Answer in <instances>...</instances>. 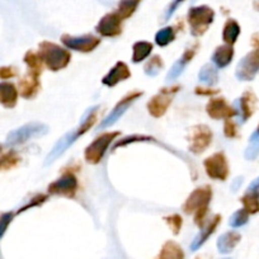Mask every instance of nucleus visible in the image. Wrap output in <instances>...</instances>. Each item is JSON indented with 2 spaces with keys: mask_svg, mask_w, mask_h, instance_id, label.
<instances>
[{
  "mask_svg": "<svg viewBox=\"0 0 259 259\" xmlns=\"http://www.w3.org/2000/svg\"><path fill=\"white\" fill-rule=\"evenodd\" d=\"M163 68H164L163 60H161L160 56L155 55V56L150 57V60L146 62L145 66H144V71H145V74L148 76L154 78V76H156L161 70H163Z\"/></svg>",
  "mask_w": 259,
  "mask_h": 259,
  "instance_id": "obj_34",
  "label": "nucleus"
},
{
  "mask_svg": "<svg viewBox=\"0 0 259 259\" xmlns=\"http://www.w3.org/2000/svg\"><path fill=\"white\" fill-rule=\"evenodd\" d=\"M174 39H176V29H174V27L170 26L159 29L155 34V44L159 47H166Z\"/></svg>",
  "mask_w": 259,
  "mask_h": 259,
  "instance_id": "obj_32",
  "label": "nucleus"
},
{
  "mask_svg": "<svg viewBox=\"0 0 259 259\" xmlns=\"http://www.w3.org/2000/svg\"><path fill=\"white\" fill-rule=\"evenodd\" d=\"M96 31L102 37H108V38H114V37L121 36L122 31H123V19L116 12L106 14L98 22Z\"/></svg>",
  "mask_w": 259,
  "mask_h": 259,
  "instance_id": "obj_13",
  "label": "nucleus"
},
{
  "mask_svg": "<svg viewBox=\"0 0 259 259\" xmlns=\"http://www.w3.org/2000/svg\"><path fill=\"white\" fill-rule=\"evenodd\" d=\"M206 112L212 119H230L235 117V109L225 98H211L206 106Z\"/></svg>",
  "mask_w": 259,
  "mask_h": 259,
  "instance_id": "obj_15",
  "label": "nucleus"
},
{
  "mask_svg": "<svg viewBox=\"0 0 259 259\" xmlns=\"http://www.w3.org/2000/svg\"><path fill=\"white\" fill-rule=\"evenodd\" d=\"M240 240L241 235L238 231H228V233H224L223 235L219 236L218 243H216L219 253L224 254V255L230 254L236 248V245L240 243Z\"/></svg>",
  "mask_w": 259,
  "mask_h": 259,
  "instance_id": "obj_22",
  "label": "nucleus"
},
{
  "mask_svg": "<svg viewBox=\"0 0 259 259\" xmlns=\"http://www.w3.org/2000/svg\"><path fill=\"white\" fill-rule=\"evenodd\" d=\"M143 92L140 91H134L131 92V93L127 94L126 97H123V98L114 106V108L104 117V119H102V122L98 126V130H106L108 128V127L113 126V124L126 113L127 109L133 106L140 97H143Z\"/></svg>",
  "mask_w": 259,
  "mask_h": 259,
  "instance_id": "obj_8",
  "label": "nucleus"
},
{
  "mask_svg": "<svg viewBox=\"0 0 259 259\" xmlns=\"http://www.w3.org/2000/svg\"><path fill=\"white\" fill-rule=\"evenodd\" d=\"M47 198H49V196H47V194H44V193L36 194V196H34L33 198H31V200H29L28 202H27L26 205L23 206V207L19 208V210L17 211V213H22V212H24V211L29 210V208H32V207H37V206L44 205V203L47 201Z\"/></svg>",
  "mask_w": 259,
  "mask_h": 259,
  "instance_id": "obj_38",
  "label": "nucleus"
},
{
  "mask_svg": "<svg viewBox=\"0 0 259 259\" xmlns=\"http://www.w3.org/2000/svg\"><path fill=\"white\" fill-rule=\"evenodd\" d=\"M194 93L197 94V96L212 97V96H216V94L219 93V91H216V89H211V88H201V87H197V88L194 89Z\"/></svg>",
  "mask_w": 259,
  "mask_h": 259,
  "instance_id": "obj_45",
  "label": "nucleus"
},
{
  "mask_svg": "<svg viewBox=\"0 0 259 259\" xmlns=\"http://www.w3.org/2000/svg\"><path fill=\"white\" fill-rule=\"evenodd\" d=\"M198 80L202 81L203 84H206L208 87L215 85L219 81L218 69L211 64L203 65L202 68H201L200 73H198Z\"/></svg>",
  "mask_w": 259,
  "mask_h": 259,
  "instance_id": "obj_30",
  "label": "nucleus"
},
{
  "mask_svg": "<svg viewBox=\"0 0 259 259\" xmlns=\"http://www.w3.org/2000/svg\"><path fill=\"white\" fill-rule=\"evenodd\" d=\"M49 133V126L41 122H29V123L23 124L18 128L13 130L9 135L7 136L6 146H17L32 140V139L41 138Z\"/></svg>",
  "mask_w": 259,
  "mask_h": 259,
  "instance_id": "obj_4",
  "label": "nucleus"
},
{
  "mask_svg": "<svg viewBox=\"0 0 259 259\" xmlns=\"http://www.w3.org/2000/svg\"><path fill=\"white\" fill-rule=\"evenodd\" d=\"M42 62L49 70L59 71L70 64L71 54L68 49L59 46L54 42L44 41L39 44L38 52Z\"/></svg>",
  "mask_w": 259,
  "mask_h": 259,
  "instance_id": "obj_2",
  "label": "nucleus"
},
{
  "mask_svg": "<svg viewBox=\"0 0 259 259\" xmlns=\"http://www.w3.org/2000/svg\"><path fill=\"white\" fill-rule=\"evenodd\" d=\"M234 57V47L230 45L219 46L211 55V61L216 69H225L231 64Z\"/></svg>",
  "mask_w": 259,
  "mask_h": 259,
  "instance_id": "obj_21",
  "label": "nucleus"
},
{
  "mask_svg": "<svg viewBox=\"0 0 259 259\" xmlns=\"http://www.w3.org/2000/svg\"><path fill=\"white\" fill-rule=\"evenodd\" d=\"M153 44L148 41H139L134 44L133 46V62L134 64H139V62L144 61L148 59L153 52Z\"/></svg>",
  "mask_w": 259,
  "mask_h": 259,
  "instance_id": "obj_28",
  "label": "nucleus"
},
{
  "mask_svg": "<svg viewBox=\"0 0 259 259\" xmlns=\"http://www.w3.org/2000/svg\"><path fill=\"white\" fill-rule=\"evenodd\" d=\"M164 220L168 224L171 233H173L174 235H178L179 231H181L182 229V225H183V219H182V216L179 215V213H173V215L164 218Z\"/></svg>",
  "mask_w": 259,
  "mask_h": 259,
  "instance_id": "obj_37",
  "label": "nucleus"
},
{
  "mask_svg": "<svg viewBox=\"0 0 259 259\" xmlns=\"http://www.w3.org/2000/svg\"><path fill=\"white\" fill-rule=\"evenodd\" d=\"M259 73V51L253 50L238 62L235 76L241 81H251Z\"/></svg>",
  "mask_w": 259,
  "mask_h": 259,
  "instance_id": "obj_12",
  "label": "nucleus"
},
{
  "mask_svg": "<svg viewBox=\"0 0 259 259\" xmlns=\"http://www.w3.org/2000/svg\"><path fill=\"white\" fill-rule=\"evenodd\" d=\"M98 109H99V106H93L91 107V108L87 109L85 113H84L83 117H81L80 122H79L78 128H76L79 136H83L84 134L88 133L89 128L93 127V124L96 123L97 121V113H98Z\"/></svg>",
  "mask_w": 259,
  "mask_h": 259,
  "instance_id": "obj_27",
  "label": "nucleus"
},
{
  "mask_svg": "<svg viewBox=\"0 0 259 259\" xmlns=\"http://www.w3.org/2000/svg\"><path fill=\"white\" fill-rule=\"evenodd\" d=\"M196 51H197V45H196V46L188 47V49L182 54V56L174 62L173 66H171L170 70H169V73L166 74V81H168V83L176 80V79H178L179 76L183 74V71L186 70V66L192 61V59H193L194 55H196Z\"/></svg>",
  "mask_w": 259,
  "mask_h": 259,
  "instance_id": "obj_19",
  "label": "nucleus"
},
{
  "mask_svg": "<svg viewBox=\"0 0 259 259\" xmlns=\"http://www.w3.org/2000/svg\"><path fill=\"white\" fill-rule=\"evenodd\" d=\"M256 98L251 92H245L240 98L234 101L233 108L235 109V117L239 124H243L251 117L255 111Z\"/></svg>",
  "mask_w": 259,
  "mask_h": 259,
  "instance_id": "obj_14",
  "label": "nucleus"
},
{
  "mask_svg": "<svg viewBox=\"0 0 259 259\" xmlns=\"http://www.w3.org/2000/svg\"><path fill=\"white\" fill-rule=\"evenodd\" d=\"M128 78H131V71H130L128 66L123 61H118L108 71V74L102 79V84L108 87V88H113L117 84L127 80Z\"/></svg>",
  "mask_w": 259,
  "mask_h": 259,
  "instance_id": "obj_18",
  "label": "nucleus"
},
{
  "mask_svg": "<svg viewBox=\"0 0 259 259\" xmlns=\"http://www.w3.org/2000/svg\"><path fill=\"white\" fill-rule=\"evenodd\" d=\"M184 250L178 243L169 240L164 243L155 259H184Z\"/></svg>",
  "mask_w": 259,
  "mask_h": 259,
  "instance_id": "obj_24",
  "label": "nucleus"
},
{
  "mask_svg": "<svg viewBox=\"0 0 259 259\" xmlns=\"http://www.w3.org/2000/svg\"><path fill=\"white\" fill-rule=\"evenodd\" d=\"M19 161L21 158L13 149H7L6 145H0V170L16 168Z\"/></svg>",
  "mask_w": 259,
  "mask_h": 259,
  "instance_id": "obj_25",
  "label": "nucleus"
},
{
  "mask_svg": "<svg viewBox=\"0 0 259 259\" xmlns=\"http://www.w3.org/2000/svg\"><path fill=\"white\" fill-rule=\"evenodd\" d=\"M181 89V87H170V88H163L159 92L156 96H154L150 101L148 102L146 107H148V112L150 113V116H153L154 118H160L168 111L169 106L173 102V97L177 92Z\"/></svg>",
  "mask_w": 259,
  "mask_h": 259,
  "instance_id": "obj_7",
  "label": "nucleus"
},
{
  "mask_svg": "<svg viewBox=\"0 0 259 259\" xmlns=\"http://www.w3.org/2000/svg\"><path fill=\"white\" fill-rule=\"evenodd\" d=\"M18 102V89L13 83L2 81L0 83V103L6 108H14Z\"/></svg>",
  "mask_w": 259,
  "mask_h": 259,
  "instance_id": "obj_23",
  "label": "nucleus"
},
{
  "mask_svg": "<svg viewBox=\"0 0 259 259\" xmlns=\"http://www.w3.org/2000/svg\"><path fill=\"white\" fill-rule=\"evenodd\" d=\"M184 0H173L170 3V6L168 7V9H166V13H165V17H164V21H168L169 18H170L171 16L174 14V12L177 11V9L179 8V6L181 4H183Z\"/></svg>",
  "mask_w": 259,
  "mask_h": 259,
  "instance_id": "obj_43",
  "label": "nucleus"
},
{
  "mask_svg": "<svg viewBox=\"0 0 259 259\" xmlns=\"http://www.w3.org/2000/svg\"><path fill=\"white\" fill-rule=\"evenodd\" d=\"M24 62L28 66L29 73L36 74V75H41L42 70H44V62H42L41 57L37 52L34 51H28L24 56Z\"/></svg>",
  "mask_w": 259,
  "mask_h": 259,
  "instance_id": "obj_31",
  "label": "nucleus"
},
{
  "mask_svg": "<svg viewBox=\"0 0 259 259\" xmlns=\"http://www.w3.org/2000/svg\"><path fill=\"white\" fill-rule=\"evenodd\" d=\"M221 259H231V258H221Z\"/></svg>",
  "mask_w": 259,
  "mask_h": 259,
  "instance_id": "obj_48",
  "label": "nucleus"
},
{
  "mask_svg": "<svg viewBox=\"0 0 259 259\" xmlns=\"http://www.w3.org/2000/svg\"><path fill=\"white\" fill-rule=\"evenodd\" d=\"M206 174L215 181H226L229 177V163L223 151L215 153L203 161Z\"/></svg>",
  "mask_w": 259,
  "mask_h": 259,
  "instance_id": "obj_10",
  "label": "nucleus"
},
{
  "mask_svg": "<svg viewBox=\"0 0 259 259\" xmlns=\"http://www.w3.org/2000/svg\"><path fill=\"white\" fill-rule=\"evenodd\" d=\"M19 94L24 99H32L38 94L41 84H39V76L36 74L27 73L23 79L19 80Z\"/></svg>",
  "mask_w": 259,
  "mask_h": 259,
  "instance_id": "obj_20",
  "label": "nucleus"
},
{
  "mask_svg": "<svg viewBox=\"0 0 259 259\" xmlns=\"http://www.w3.org/2000/svg\"><path fill=\"white\" fill-rule=\"evenodd\" d=\"M189 151L194 155H200L208 149L212 143V131L206 124H197L189 128L188 133Z\"/></svg>",
  "mask_w": 259,
  "mask_h": 259,
  "instance_id": "obj_6",
  "label": "nucleus"
},
{
  "mask_svg": "<svg viewBox=\"0 0 259 259\" xmlns=\"http://www.w3.org/2000/svg\"><path fill=\"white\" fill-rule=\"evenodd\" d=\"M259 155V128L256 127V130L250 135V139H249V145L248 148L245 149V153H244V156H245L246 160L251 161Z\"/></svg>",
  "mask_w": 259,
  "mask_h": 259,
  "instance_id": "obj_33",
  "label": "nucleus"
},
{
  "mask_svg": "<svg viewBox=\"0 0 259 259\" xmlns=\"http://www.w3.org/2000/svg\"><path fill=\"white\" fill-rule=\"evenodd\" d=\"M197 259H202V258H197Z\"/></svg>",
  "mask_w": 259,
  "mask_h": 259,
  "instance_id": "obj_49",
  "label": "nucleus"
},
{
  "mask_svg": "<svg viewBox=\"0 0 259 259\" xmlns=\"http://www.w3.org/2000/svg\"><path fill=\"white\" fill-rule=\"evenodd\" d=\"M245 193L251 194V196H254V197L259 198V177L258 178L254 179V181L249 184L248 188H246Z\"/></svg>",
  "mask_w": 259,
  "mask_h": 259,
  "instance_id": "obj_44",
  "label": "nucleus"
},
{
  "mask_svg": "<svg viewBox=\"0 0 259 259\" xmlns=\"http://www.w3.org/2000/svg\"><path fill=\"white\" fill-rule=\"evenodd\" d=\"M79 182L78 178L71 171H66L62 174L60 178L50 183L47 187V192L49 194H54V196H65V197H74L78 191Z\"/></svg>",
  "mask_w": 259,
  "mask_h": 259,
  "instance_id": "obj_9",
  "label": "nucleus"
},
{
  "mask_svg": "<svg viewBox=\"0 0 259 259\" xmlns=\"http://www.w3.org/2000/svg\"><path fill=\"white\" fill-rule=\"evenodd\" d=\"M135 141H154L153 138H149V136H139V135H134V136H127V138L122 139V140L117 141L113 146V150L116 149L121 148V146L127 145V144H133Z\"/></svg>",
  "mask_w": 259,
  "mask_h": 259,
  "instance_id": "obj_39",
  "label": "nucleus"
},
{
  "mask_svg": "<svg viewBox=\"0 0 259 259\" xmlns=\"http://www.w3.org/2000/svg\"><path fill=\"white\" fill-rule=\"evenodd\" d=\"M241 183H243V177H238V178H235L233 181V183H231V191L233 192H236L239 188H240Z\"/></svg>",
  "mask_w": 259,
  "mask_h": 259,
  "instance_id": "obj_47",
  "label": "nucleus"
},
{
  "mask_svg": "<svg viewBox=\"0 0 259 259\" xmlns=\"http://www.w3.org/2000/svg\"><path fill=\"white\" fill-rule=\"evenodd\" d=\"M212 200V189L208 186L198 187L194 189L183 205V211L188 215H193L194 224L197 226H203L207 221L208 206Z\"/></svg>",
  "mask_w": 259,
  "mask_h": 259,
  "instance_id": "obj_1",
  "label": "nucleus"
},
{
  "mask_svg": "<svg viewBox=\"0 0 259 259\" xmlns=\"http://www.w3.org/2000/svg\"><path fill=\"white\" fill-rule=\"evenodd\" d=\"M78 138H80V136H79L76 130H73L70 133L65 134V135L62 136L61 139H59V141L55 144L52 150L47 154L46 159H45V165H49V164L54 163L57 158H60L65 151L68 150V149L78 140Z\"/></svg>",
  "mask_w": 259,
  "mask_h": 259,
  "instance_id": "obj_16",
  "label": "nucleus"
},
{
  "mask_svg": "<svg viewBox=\"0 0 259 259\" xmlns=\"http://www.w3.org/2000/svg\"><path fill=\"white\" fill-rule=\"evenodd\" d=\"M18 75L17 70L12 66H6V68H0V79L7 80V79H12L14 76Z\"/></svg>",
  "mask_w": 259,
  "mask_h": 259,
  "instance_id": "obj_42",
  "label": "nucleus"
},
{
  "mask_svg": "<svg viewBox=\"0 0 259 259\" xmlns=\"http://www.w3.org/2000/svg\"><path fill=\"white\" fill-rule=\"evenodd\" d=\"M61 42L66 49L83 52V54H88V52L94 51L101 45V38L93 36V34H83V36L62 34Z\"/></svg>",
  "mask_w": 259,
  "mask_h": 259,
  "instance_id": "obj_11",
  "label": "nucleus"
},
{
  "mask_svg": "<svg viewBox=\"0 0 259 259\" xmlns=\"http://www.w3.org/2000/svg\"><path fill=\"white\" fill-rule=\"evenodd\" d=\"M224 135L228 139L238 138V128H236V123L234 122V119H225V123H224Z\"/></svg>",
  "mask_w": 259,
  "mask_h": 259,
  "instance_id": "obj_41",
  "label": "nucleus"
},
{
  "mask_svg": "<svg viewBox=\"0 0 259 259\" xmlns=\"http://www.w3.org/2000/svg\"><path fill=\"white\" fill-rule=\"evenodd\" d=\"M140 3L141 0H119L116 13L118 14L123 21L124 19H128L130 17H133L134 13L138 11Z\"/></svg>",
  "mask_w": 259,
  "mask_h": 259,
  "instance_id": "obj_29",
  "label": "nucleus"
},
{
  "mask_svg": "<svg viewBox=\"0 0 259 259\" xmlns=\"http://www.w3.org/2000/svg\"><path fill=\"white\" fill-rule=\"evenodd\" d=\"M250 44L255 51H259V32H256V33H254L253 36H251Z\"/></svg>",
  "mask_w": 259,
  "mask_h": 259,
  "instance_id": "obj_46",
  "label": "nucleus"
},
{
  "mask_svg": "<svg viewBox=\"0 0 259 259\" xmlns=\"http://www.w3.org/2000/svg\"><path fill=\"white\" fill-rule=\"evenodd\" d=\"M240 32L241 29L238 22L233 18L228 19L223 29V39L224 42H225V45L233 46V45L238 41L239 36H240Z\"/></svg>",
  "mask_w": 259,
  "mask_h": 259,
  "instance_id": "obj_26",
  "label": "nucleus"
},
{
  "mask_svg": "<svg viewBox=\"0 0 259 259\" xmlns=\"http://www.w3.org/2000/svg\"><path fill=\"white\" fill-rule=\"evenodd\" d=\"M14 213L13 212H4L0 213V239L3 238L4 234L8 230L9 225L13 221Z\"/></svg>",
  "mask_w": 259,
  "mask_h": 259,
  "instance_id": "obj_40",
  "label": "nucleus"
},
{
  "mask_svg": "<svg viewBox=\"0 0 259 259\" xmlns=\"http://www.w3.org/2000/svg\"><path fill=\"white\" fill-rule=\"evenodd\" d=\"M248 221H249V213L246 212L244 208H241V210L235 211V212L230 216V219H229V225H230L233 229H238V228H241V226L246 225Z\"/></svg>",
  "mask_w": 259,
  "mask_h": 259,
  "instance_id": "obj_35",
  "label": "nucleus"
},
{
  "mask_svg": "<svg viewBox=\"0 0 259 259\" xmlns=\"http://www.w3.org/2000/svg\"><path fill=\"white\" fill-rule=\"evenodd\" d=\"M220 223H221V216L219 215V213H216V215H213L212 218L208 219V220L205 223V225L200 228L201 229L200 233H198L197 235H196V238L192 240L189 249H191L192 251H197L198 249H200L201 246L208 240V238L215 233V230L218 229L219 224Z\"/></svg>",
  "mask_w": 259,
  "mask_h": 259,
  "instance_id": "obj_17",
  "label": "nucleus"
},
{
  "mask_svg": "<svg viewBox=\"0 0 259 259\" xmlns=\"http://www.w3.org/2000/svg\"><path fill=\"white\" fill-rule=\"evenodd\" d=\"M241 203L244 206V210L250 215V213H256L259 212V198L254 197L251 194L245 193L241 197Z\"/></svg>",
  "mask_w": 259,
  "mask_h": 259,
  "instance_id": "obj_36",
  "label": "nucleus"
},
{
  "mask_svg": "<svg viewBox=\"0 0 259 259\" xmlns=\"http://www.w3.org/2000/svg\"><path fill=\"white\" fill-rule=\"evenodd\" d=\"M118 135H119L118 131H112V133L102 134V135H99L98 138L94 139V140L87 146L85 151H84V156H85L87 163L89 164L101 163V160L104 158V155H106L107 150H108L112 141L116 140V138Z\"/></svg>",
  "mask_w": 259,
  "mask_h": 259,
  "instance_id": "obj_5",
  "label": "nucleus"
},
{
  "mask_svg": "<svg viewBox=\"0 0 259 259\" xmlns=\"http://www.w3.org/2000/svg\"><path fill=\"white\" fill-rule=\"evenodd\" d=\"M215 19V11L208 6H198L189 8L187 14L191 34L193 37H201L207 32Z\"/></svg>",
  "mask_w": 259,
  "mask_h": 259,
  "instance_id": "obj_3",
  "label": "nucleus"
}]
</instances>
